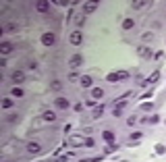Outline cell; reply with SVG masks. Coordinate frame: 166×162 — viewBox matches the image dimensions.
<instances>
[{
  "instance_id": "obj_1",
  "label": "cell",
  "mask_w": 166,
  "mask_h": 162,
  "mask_svg": "<svg viewBox=\"0 0 166 162\" xmlns=\"http://www.w3.org/2000/svg\"><path fill=\"white\" fill-rule=\"evenodd\" d=\"M124 79H129V73L127 71H114V73H108V77H106V81H110V83L124 81Z\"/></svg>"
},
{
  "instance_id": "obj_2",
  "label": "cell",
  "mask_w": 166,
  "mask_h": 162,
  "mask_svg": "<svg viewBox=\"0 0 166 162\" xmlns=\"http://www.w3.org/2000/svg\"><path fill=\"white\" fill-rule=\"evenodd\" d=\"M42 46H46V48H50V46H54L56 44V33H52V31H46V33H42Z\"/></svg>"
},
{
  "instance_id": "obj_3",
  "label": "cell",
  "mask_w": 166,
  "mask_h": 162,
  "mask_svg": "<svg viewBox=\"0 0 166 162\" xmlns=\"http://www.w3.org/2000/svg\"><path fill=\"white\" fill-rule=\"evenodd\" d=\"M69 42H71V46H79L83 42V33H81V29H75L71 36H69Z\"/></svg>"
},
{
  "instance_id": "obj_4",
  "label": "cell",
  "mask_w": 166,
  "mask_h": 162,
  "mask_svg": "<svg viewBox=\"0 0 166 162\" xmlns=\"http://www.w3.org/2000/svg\"><path fill=\"white\" fill-rule=\"evenodd\" d=\"M10 81H13L15 85H21V83L25 81V73H23V71H13V73H10Z\"/></svg>"
},
{
  "instance_id": "obj_5",
  "label": "cell",
  "mask_w": 166,
  "mask_h": 162,
  "mask_svg": "<svg viewBox=\"0 0 166 162\" xmlns=\"http://www.w3.org/2000/svg\"><path fill=\"white\" fill-rule=\"evenodd\" d=\"M96 8H98V2H83V15H91L96 13Z\"/></svg>"
},
{
  "instance_id": "obj_6",
  "label": "cell",
  "mask_w": 166,
  "mask_h": 162,
  "mask_svg": "<svg viewBox=\"0 0 166 162\" xmlns=\"http://www.w3.org/2000/svg\"><path fill=\"white\" fill-rule=\"evenodd\" d=\"M13 50H15V48H13L10 42H2V44H0V54H2V56H8Z\"/></svg>"
},
{
  "instance_id": "obj_7",
  "label": "cell",
  "mask_w": 166,
  "mask_h": 162,
  "mask_svg": "<svg viewBox=\"0 0 166 162\" xmlns=\"http://www.w3.org/2000/svg\"><path fill=\"white\" fill-rule=\"evenodd\" d=\"M54 104H56V108H60V110H67L71 104H69V100L67 98H62V96H58L56 100H54Z\"/></svg>"
},
{
  "instance_id": "obj_8",
  "label": "cell",
  "mask_w": 166,
  "mask_h": 162,
  "mask_svg": "<svg viewBox=\"0 0 166 162\" xmlns=\"http://www.w3.org/2000/svg\"><path fill=\"white\" fill-rule=\"evenodd\" d=\"M81 65H83V56L81 54H75V56L69 60V67H71V69H77V67H81Z\"/></svg>"
},
{
  "instance_id": "obj_9",
  "label": "cell",
  "mask_w": 166,
  "mask_h": 162,
  "mask_svg": "<svg viewBox=\"0 0 166 162\" xmlns=\"http://www.w3.org/2000/svg\"><path fill=\"white\" fill-rule=\"evenodd\" d=\"M27 152H29V154H40L42 152V143H38V141H29V143H27Z\"/></svg>"
},
{
  "instance_id": "obj_10",
  "label": "cell",
  "mask_w": 166,
  "mask_h": 162,
  "mask_svg": "<svg viewBox=\"0 0 166 162\" xmlns=\"http://www.w3.org/2000/svg\"><path fill=\"white\" fill-rule=\"evenodd\" d=\"M69 143L79 148V146H85V139H83V135H73V137H69Z\"/></svg>"
},
{
  "instance_id": "obj_11",
  "label": "cell",
  "mask_w": 166,
  "mask_h": 162,
  "mask_svg": "<svg viewBox=\"0 0 166 162\" xmlns=\"http://www.w3.org/2000/svg\"><path fill=\"white\" fill-rule=\"evenodd\" d=\"M137 52H139V56H141V58H152V50H150L147 46H139V48H137Z\"/></svg>"
},
{
  "instance_id": "obj_12",
  "label": "cell",
  "mask_w": 166,
  "mask_h": 162,
  "mask_svg": "<svg viewBox=\"0 0 166 162\" xmlns=\"http://www.w3.org/2000/svg\"><path fill=\"white\" fill-rule=\"evenodd\" d=\"M104 98V89L102 87H91V100H102Z\"/></svg>"
},
{
  "instance_id": "obj_13",
  "label": "cell",
  "mask_w": 166,
  "mask_h": 162,
  "mask_svg": "<svg viewBox=\"0 0 166 162\" xmlns=\"http://www.w3.org/2000/svg\"><path fill=\"white\" fill-rule=\"evenodd\" d=\"M79 83H81L83 89H87V87H91V85H93V79H91L89 75H83L81 79H79Z\"/></svg>"
},
{
  "instance_id": "obj_14",
  "label": "cell",
  "mask_w": 166,
  "mask_h": 162,
  "mask_svg": "<svg viewBox=\"0 0 166 162\" xmlns=\"http://www.w3.org/2000/svg\"><path fill=\"white\" fill-rule=\"evenodd\" d=\"M48 8H50V4H48V2H44V0L36 2V10H38V13H48Z\"/></svg>"
},
{
  "instance_id": "obj_15",
  "label": "cell",
  "mask_w": 166,
  "mask_h": 162,
  "mask_svg": "<svg viewBox=\"0 0 166 162\" xmlns=\"http://www.w3.org/2000/svg\"><path fill=\"white\" fill-rule=\"evenodd\" d=\"M60 87H62V81H58V79H52V81H50V89H52V91H58Z\"/></svg>"
},
{
  "instance_id": "obj_16",
  "label": "cell",
  "mask_w": 166,
  "mask_h": 162,
  "mask_svg": "<svg viewBox=\"0 0 166 162\" xmlns=\"http://www.w3.org/2000/svg\"><path fill=\"white\" fill-rule=\"evenodd\" d=\"M133 27H135V21H133V19H124L123 21V29L124 31H129V29H133Z\"/></svg>"
},
{
  "instance_id": "obj_17",
  "label": "cell",
  "mask_w": 166,
  "mask_h": 162,
  "mask_svg": "<svg viewBox=\"0 0 166 162\" xmlns=\"http://www.w3.org/2000/svg\"><path fill=\"white\" fill-rule=\"evenodd\" d=\"M131 6H133V10H141V8L147 6V2H145V0H139V2H133Z\"/></svg>"
},
{
  "instance_id": "obj_18",
  "label": "cell",
  "mask_w": 166,
  "mask_h": 162,
  "mask_svg": "<svg viewBox=\"0 0 166 162\" xmlns=\"http://www.w3.org/2000/svg\"><path fill=\"white\" fill-rule=\"evenodd\" d=\"M10 96H15V98H23L25 94H23V89H21V87H17V85H15V87L10 89Z\"/></svg>"
},
{
  "instance_id": "obj_19",
  "label": "cell",
  "mask_w": 166,
  "mask_h": 162,
  "mask_svg": "<svg viewBox=\"0 0 166 162\" xmlns=\"http://www.w3.org/2000/svg\"><path fill=\"white\" fill-rule=\"evenodd\" d=\"M102 114H104V106H98V108H93V112H91L93 119H100Z\"/></svg>"
},
{
  "instance_id": "obj_20",
  "label": "cell",
  "mask_w": 166,
  "mask_h": 162,
  "mask_svg": "<svg viewBox=\"0 0 166 162\" xmlns=\"http://www.w3.org/2000/svg\"><path fill=\"white\" fill-rule=\"evenodd\" d=\"M44 121H48V123H54L56 121V114L54 112H44V117H42Z\"/></svg>"
},
{
  "instance_id": "obj_21",
  "label": "cell",
  "mask_w": 166,
  "mask_h": 162,
  "mask_svg": "<svg viewBox=\"0 0 166 162\" xmlns=\"http://www.w3.org/2000/svg\"><path fill=\"white\" fill-rule=\"evenodd\" d=\"M10 106H13V100H10V98H4V100H2V108H4V110H8Z\"/></svg>"
},
{
  "instance_id": "obj_22",
  "label": "cell",
  "mask_w": 166,
  "mask_h": 162,
  "mask_svg": "<svg viewBox=\"0 0 166 162\" xmlns=\"http://www.w3.org/2000/svg\"><path fill=\"white\" fill-rule=\"evenodd\" d=\"M102 137H104L106 141H112V139H114V133H112V131H104V133H102Z\"/></svg>"
},
{
  "instance_id": "obj_23",
  "label": "cell",
  "mask_w": 166,
  "mask_h": 162,
  "mask_svg": "<svg viewBox=\"0 0 166 162\" xmlns=\"http://www.w3.org/2000/svg\"><path fill=\"white\" fill-rule=\"evenodd\" d=\"M17 29H19V25H17V23H8V25L4 27V31H17Z\"/></svg>"
},
{
  "instance_id": "obj_24",
  "label": "cell",
  "mask_w": 166,
  "mask_h": 162,
  "mask_svg": "<svg viewBox=\"0 0 166 162\" xmlns=\"http://www.w3.org/2000/svg\"><path fill=\"white\" fill-rule=\"evenodd\" d=\"M141 40H143V42H152V40H154V33H150V31H145V33L141 36Z\"/></svg>"
},
{
  "instance_id": "obj_25",
  "label": "cell",
  "mask_w": 166,
  "mask_h": 162,
  "mask_svg": "<svg viewBox=\"0 0 166 162\" xmlns=\"http://www.w3.org/2000/svg\"><path fill=\"white\" fill-rule=\"evenodd\" d=\"M114 150H119V146L110 141V143H108V148H106V154H110V152H114Z\"/></svg>"
},
{
  "instance_id": "obj_26",
  "label": "cell",
  "mask_w": 166,
  "mask_h": 162,
  "mask_svg": "<svg viewBox=\"0 0 166 162\" xmlns=\"http://www.w3.org/2000/svg\"><path fill=\"white\" fill-rule=\"evenodd\" d=\"M158 77H160V73H158V71H154V73L150 75V83H156V81H158Z\"/></svg>"
},
{
  "instance_id": "obj_27",
  "label": "cell",
  "mask_w": 166,
  "mask_h": 162,
  "mask_svg": "<svg viewBox=\"0 0 166 162\" xmlns=\"http://www.w3.org/2000/svg\"><path fill=\"white\" fill-rule=\"evenodd\" d=\"M19 121V114H8L6 117V123H17Z\"/></svg>"
},
{
  "instance_id": "obj_28",
  "label": "cell",
  "mask_w": 166,
  "mask_h": 162,
  "mask_svg": "<svg viewBox=\"0 0 166 162\" xmlns=\"http://www.w3.org/2000/svg\"><path fill=\"white\" fill-rule=\"evenodd\" d=\"M143 110H145V112H152V110H154V104H152V102H150V104H143Z\"/></svg>"
},
{
  "instance_id": "obj_29",
  "label": "cell",
  "mask_w": 166,
  "mask_h": 162,
  "mask_svg": "<svg viewBox=\"0 0 166 162\" xmlns=\"http://www.w3.org/2000/svg\"><path fill=\"white\" fill-rule=\"evenodd\" d=\"M133 139H135V141H137V139H141V133H139V131H135V133H131V141H133Z\"/></svg>"
},
{
  "instance_id": "obj_30",
  "label": "cell",
  "mask_w": 166,
  "mask_h": 162,
  "mask_svg": "<svg viewBox=\"0 0 166 162\" xmlns=\"http://www.w3.org/2000/svg\"><path fill=\"white\" fill-rule=\"evenodd\" d=\"M27 67H29V69H33V71H36V69H38V62H36V60H29V62H27Z\"/></svg>"
},
{
  "instance_id": "obj_31",
  "label": "cell",
  "mask_w": 166,
  "mask_h": 162,
  "mask_svg": "<svg viewBox=\"0 0 166 162\" xmlns=\"http://www.w3.org/2000/svg\"><path fill=\"white\" fill-rule=\"evenodd\" d=\"M112 114H114V117H116V119H119V117H121V114H123V108H116V106H114V112H112Z\"/></svg>"
},
{
  "instance_id": "obj_32",
  "label": "cell",
  "mask_w": 166,
  "mask_h": 162,
  "mask_svg": "<svg viewBox=\"0 0 166 162\" xmlns=\"http://www.w3.org/2000/svg\"><path fill=\"white\" fill-rule=\"evenodd\" d=\"M129 125H131V127H133V125H135V123H137V117H135V114H133V117H129Z\"/></svg>"
},
{
  "instance_id": "obj_33",
  "label": "cell",
  "mask_w": 166,
  "mask_h": 162,
  "mask_svg": "<svg viewBox=\"0 0 166 162\" xmlns=\"http://www.w3.org/2000/svg\"><path fill=\"white\" fill-rule=\"evenodd\" d=\"M96 143H93V139H85V148H93Z\"/></svg>"
},
{
  "instance_id": "obj_34",
  "label": "cell",
  "mask_w": 166,
  "mask_h": 162,
  "mask_svg": "<svg viewBox=\"0 0 166 162\" xmlns=\"http://www.w3.org/2000/svg\"><path fill=\"white\" fill-rule=\"evenodd\" d=\"M166 150H164V146H156V154H164Z\"/></svg>"
}]
</instances>
